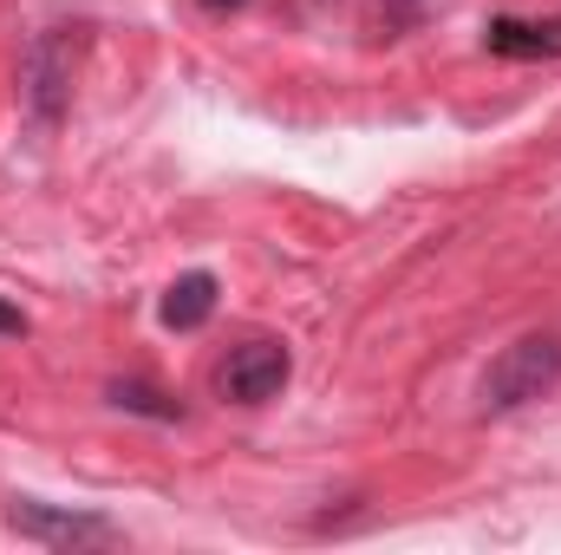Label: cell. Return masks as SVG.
Wrapping results in <instances>:
<instances>
[{
	"label": "cell",
	"mask_w": 561,
	"mask_h": 555,
	"mask_svg": "<svg viewBox=\"0 0 561 555\" xmlns=\"http://www.w3.org/2000/svg\"><path fill=\"white\" fill-rule=\"evenodd\" d=\"M216 275L209 269H196V275L170 281V294H163V327H176V333H196L209 314H216Z\"/></svg>",
	"instance_id": "6"
},
{
	"label": "cell",
	"mask_w": 561,
	"mask_h": 555,
	"mask_svg": "<svg viewBox=\"0 0 561 555\" xmlns=\"http://www.w3.org/2000/svg\"><path fill=\"white\" fill-rule=\"evenodd\" d=\"M561 380V340L556 333H523L516 347H503L483 373V412H516L542 393H556Z\"/></svg>",
	"instance_id": "2"
},
{
	"label": "cell",
	"mask_w": 561,
	"mask_h": 555,
	"mask_svg": "<svg viewBox=\"0 0 561 555\" xmlns=\"http://www.w3.org/2000/svg\"><path fill=\"white\" fill-rule=\"evenodd\" d=\"M287 373H294V360H287L280 340H242V347L222 360L216 386H222V399H236V406H268L280 386H287Z\"/></svg>",
	"instance_id": "4"
},
{
	"label": "cell",
	"mask_w": 561,
	"mask_h": 555,
	"mask_svg": "<svg viewBox=\"0 0 561 555\" xmlns=\"http://www.w3.org/2000/svg\"><path fill=\"white\" fill-rule=\"evenodd\" d=\"M209 7H242V0H209Z\"/></svg>",
	"instance_id": "10"
},
{
	"label": "cell",
	"mask_w": 561,
	"mask_h": 555,
	"mask_svg": "<svg viewBox=\"0 0 561 555\" xmlns=\"http://www.w3.org/2000/svg\"><path fill=\"white\" fill-rule=\"evenodd\" d=\"M112 406H118V412H138V418H163V424L183 418V399H170V393L150 386V380H118V386H112Z\"/></svg>",
	"instance_id": "7"
},
{
	"label": "cell",
	"mask_w": 561,
	"mask_h": 555,
	"mask_svg": "<svg viewBox=\"0 0 561 555\" xmlns=\"http://www.w3.org/2000/svg\"><path fill=\"white\" fill-rule=\"evenodd\" d=\"M20 333H26V314L13 301H0V340H20Z\"/></svg>",
	"instance_id": "8"
},
{
	"label": "cell",
	"mask_w": 561,
	"mask_h": 555,
	"mask_svg": "<svg viewBox=\"0 0 561 555\" xmlns=\"http://www.w3.org/2000/svg\"><path fill=\"white\" fill-rule=\"evenodd\" d=\"M483 46L496 59H561V13L556 20H490Z\"/></svg>",
	"instance_id": "5"
},
{
	"label": "cell",
	"mask_w": 561,
	"mask_h": 555,
	"mask_svg": "<svg viewBox=\"0 0 561 555\" xmlns=\"http://www.w3.org/2000/svg\"><path fill=\"white\" fill-rule=\"evenodd\" d=\"M79 46H85L79 26H46V33H33L26 53H20V105H26V118H33L39 132H53V125L66 118V105H72Z\"/></svg>",
	"instance_id": "1"
},
{
	"label": "cell",
	"mask_w": 561,
	"mask_h": 555,
	"mask_svg": "<svg viewBox=\"0 0 561 555\" xmlns=\"http://www.w3.org/2000/svg\"><path fill=\"white\" fill-rule=\"evenodd\" d=\"M379 7H386L392 20H412V13H419V0H379Z\"/></svg>",
	"instance_id": "9"
},
{
	"label": "cell",
	"mask_w": 561,
	"mask_h": 555,
	"mask_svg": "<svg viewBox=\"0 0 561 555\" xmlns=\"http://www.w3.org/2000/svg\"><path fill=\"white\" fill-rule=\"evenodd\" d=\"M7 530L26 536V543H46V550H85V543H118V530L92 510H53V503H33V497H13L7 503Z\"/></svg>",
	"instance_id": "3"
}]
</instances>
